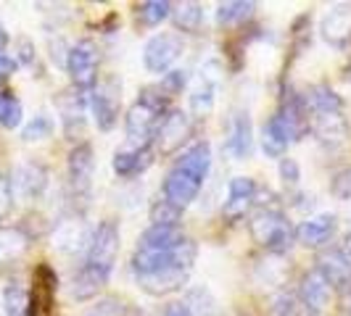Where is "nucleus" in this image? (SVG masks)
<instances>
[{
  "label": "nucleus",
  "mask_w": 351,
  "mask_h": 316,
  "mask_svg": "<svg viewBox=\"0 0 351 316\" xmlns=\"http://www.w3.org/2000/svg\"><path fill=\"white\" fill-rule=\"evenodd\" d=\"M272 316H299V300L293 295H278L272 303Z\"/></svg>",
  "instance_id": "a19ab883"
},
{
  "label": "nucleus",
  "mask_w": 351,
  "mask_h": 316,
  "mask_svg": "<svg viewBox=\"0 0 351 316\" xmlns=\"http://www.w3.org/2000/svg\"><path fill=\"white\" fill-rule=\"evenodd\" d=\"M201 187H204V182L198 176L191 174V172L180 169V166H172L167 179H164V185H161L164 198L169 203L180 206V209H185L188 203H193L195 198H198V193H201Z\"/></svg>",
  "instance_id": "9b49d317"
},
{
  "label": "nucleus",
  "mask_w": 351,
  "mask_h": 316,
  "mask_svg": "<svg viewBox=\"0 0 351 316\" xmlns=\"http://www.w3.org/2000/svg\"><path fill=\"white\" fill-rule=\"evenodd\" d=\"M169 16H172V3L169 0H145L138 5V21L143 27H158Z\"/></svg>",
  "instance_id": "f704fd0d"
},
{
  "label": "nucleus",
  "mask_w": 351,
  "mask_h": 316,
  "mask_svg": "<svg viewBox=\"0 0 351 316\" xmlns=\"http://www.w3.org/2000/svg\"><path fill=\"white\" fill-rule=\"evenodd\" d=\"M330 295H333V287L328 285V280L312 269V272H306L304 277H301V285H299V298L304 303V308L309 311L312 316H319L328 311V306H330Z\"/></svg>",
  "instance_id": "ddd939ff"
},
{
  "label": "nucleus",
  "mask_w": 351,
  "mask_h": 316,
  "mask_svg": "<svg viewBox=\"0 0 351 316\" xmlns=\"http://www.w3.org/2000/svg\"><path fill=\"white\" fill-rule=\"evenodd\" d=\"M158 114L154 105L143 103V101H135L130 105L127 116H124V127H127V137L135 142V148L141 145H148L154 132H156V124H158Z\"/></svg>",
  "instance_id": "6e6552de"
},
{
  "label": "nucleus",
  "mask_w": 351,
  "mask_h": 316,
  "mask_svg": "<svg viewBox=\"0 0 351 316\" xmlns=\"http://www.w3.org/2000/svg\"><path fill=\"white\" fill-rule=\"evenodd\" d=\"M66 71L80 92H93L98 85V51L90 40H82L66 51Z\"/></svg>",
  "instance_id": "20e7f679"
},
{
  "label": "nucleus",
  "mask_w": 351,
  "mask_h": 316,
  "mask_svg": "<svg viewBox=\"0 0 351 316\" xmlns=\"http://www.w3.org/2000/svg\"><path fill=\"white\" fill-rule=\"evenodd\" d=\"M108 272L98 269V266H90L85 263L74 277H71V298L74 300H90L95 298L106 285H108Z\"/></svg>",
  "instance_id": "5701e85b"
},
{
  "label": "nucleus",
  "mask_w": 351,
  "mask_h": 316,
  "mask_svg": "<svg viewBox=\"0 0 351 316\" xmlns=\"http://www.w3.org/2000/svg\"><path fill=\"white\" fill-rule=\"evenodd\" d=\"M53 132V122L51 116H45V114H37L32 122H27V127L21 129V140L24 142H37V140H45V137H51Z\"/></svg>",
  "instance_id": "4c0bfd02"
},
{
  "label": "nucleus",
  "mask_w": 351,
  "mask_h": 316,
  "mask_svg": "<svg viewBox=\"0 0 351 316\" xmlns=\"http://www.w3.org/2000/svg\"><path fill=\"white\" fill-rule=\"evenodd\" d=\"M256 195V182L251 176H232L228 185V200L222 206V213L228 219H241L246 209L254 203Z\"/></svg>",
  "instance_id": "aec40b11"
},
{
  "label": "nucleus",
  "mask_w": 351,
  "mask_h": 316,
  "mask_svg": "<svg viewBox=\"0 0 351 316\" xmlns=\"http://www.w3.org/2000/svg\"><path fill=\"white\" fill-rule=\"evenodd\" d=\"M312 132L325 148L335 150L349 140V122L343 114H317L312 119Z\"/></svg>",
  "instance_id": "6ab92c4d"
},
{
  "label": "nucleus",
  "mask_w": 351,
  "mask_h": 316,
  "mask_svg": "<svg viewBox=\"0 0 351 316\" xmlns=\"http://www.w3.org/2000/svg\"><path fill=\"white\" fill-rule=\"evenodd\" d=\"M56 274L48 266H40L35 274V287L29 290V316H51Z\"/></svg>",
  "instance_id": "b1692460"
},
{
  "label": "nucleus",
  "mask_w": 351,
  "mask_h": 316,
  "mask_svg": "<svg viewBox=\"0 0 351 316\" xmlns=\"http://www.w3.org/2000/svg\"><path fill=\"white\" fill-rule=\"evenodd\" d=\"M317 272L328 280L330 287H349L351 285V256L343 248H325L317 256Z\"/></svg>",
  "instance_id": "4468645a"
},
{
  "label": "nucleus",
  "mask_w": 351,
  "mask_h": 316,
  "mask_svg": "<svg viewBox=\"0 0 351 316\" xmlns=\"http://www.w3.org/2000/svg\"><path fill=\"white\" fill-rule=\"evenodd\" d=\"M188 237L182 227H151L145 229L138 240V248H148V250H172V248L182 246Z\"/></svg>",
  "instance_id": "bb28decb"
},
{
  "label": "nucleus",
  "mask_w": 351,
  "mask_h": 316,
  "mask_svg": "<svg viewBox=\"0 0 351 316\" xmlns=\"http://www.w3.org/2000/svg\"><path fill=\"white\" fill-rule=\"evenodd\" d=\"M19 45H21V55H19V64H32V58H35V55H32V53H35L32 42H29V40H21Z\"/></svg>",
  "instance_id": "49530a36"
},
{
  "label": "nucleus",
  "mask_w": 351,
  "mask_h": 316,
  "mask_svg": "<svg viewBox=\"0 0 351 316\" xmlns=\"http://www.w3.org/2000/svg\"><path fill=\"white\" fill-rule=\"evenodd\" d=\"M304 103L312 114H343V98L328 85H317L304 95Z\"/></svg>",
  "instance_id": "cd10ccee"
},
{
  "label": "nucleus",
  "mask_w": 351,
  "mask_h": 316,
  "mask_svg": "<svg viewBox=\"0 0 351 316\" xmlns=\"http://www.w3.org/2000/svg\"><path fill=\"white\" fill-rule=\"evenodd\" d=\"M58 111H61V122H64V129H66V135L74 137L77 132H82V127H85V92H80V90H66V92H61L58 95Z\"/></svg>",
  "instance_id": "4be33fe9"
},
{
  "label": "nucleus",
  "mask_w": 351,
  "mask_h": 316,
  "mask_svg": "<svg viewBox=\"0 0 351 316\" xmlns=\"http://www.w3.org/2000/svg\"><path fill=\"white\" fill-rule=\"evenodd\" d=\"M228 150L238 161L251 156L254 150V127L248 111H232L228 119Z\"/></svg>",
  "instance_id": "f3484780"
},
{
  "label": "nucleus",
  "mask_w": 351,
  "mask_h": 316,
  "mask_svg": "<svg viewBox=\"0 0 351 316\" xmlns=\"http://www.w3.org/2000/svg\"><path fill=\"white\" fill-rule=\"evenodd\" d=\"M16 69H19L16 58H11L8 53H0V82H5Z\"/></svg>",
  "instance_id": "c03bdc74"
},
{
  "label": "nucleus",
  "mask_w": 351,
  "mask_h": 316,
  "mask_svg": "<svg viewBox=\"0 0 351 316\" xmlns=\"http://www.w3.org/2000/svg\"><path fill=\"white\" fill-rule=\"evenodd\" d=\"M193 132V122H191V114L188 111H180V108H172L167 111L156 124V132H154V142H156V150L161 156H169L180 150L188 137Z\"/></svg>",
  "instance_id": "423d86ee"
},
{
  "label": "nucleus",
  "mask_w": 351,
  "mask_h": 316,
  "mask_svg": "<svg viewBox=\"0 0 351 316\" xmlns=\"http://www.w3.org/2000/svg\"><path fill=\"white\" fill-rule=\"evenodd\" d=\"M280 179L285 185H299L301 166L296 163V158H280Z\"/></svg>",
  "instance_id": "37998d69"
},
{
  "label": "nucleus",
  "mask_w": 351,
  "mask_h": 316,
  "mask_svg": "<svg viewBox=\"0 0 351 316\" xmlns=\"http://www.w3.org/2000/svg\"><path fill=\"white\" fill-rule=\"evenodd\" d=\"M14 209V190H11V179L0 174V222L11 213Z\"/></svg>",
  "instance_id": "79ce46f5"
},
{
  "label": "nucleus",
  "mask_w": 351,
  "mask_h": 316,
  "mask_svg": "<svg viewBox=\"0 0 351 316\" xmlns=\"http://www.w3.org/2000/svg\"><path fill=\"white\" fill-rule=\"evenodd\" d=\"M185 51V42H182V35L177 32H161V35H154L145 48H143V66L151 71V74H167L172 71V66L177 64V58Z\"/></svg>",
  "instance_id": "39448f33"
},
{
  "label": "nucleus",
  "mask_w": 351,
  "mask_h": 316,
  "mask_svg": "<svg viewBox=\"0 0 351 316\" xmlns=\"http://www.w3.org/2000/svg\"><path fill=\"white\" fill-rule=\"evenodd\" d=\"M248 232L254 237L256 246L267 248L272 253H285L291 243L296 240L293 237V229L288 224V219L282 216L278 209H262L256 211L248 222Z\"/></svg>",
  "instance_id": "f257e3e1"
},
{
  "label": "nucleus",
  "mask_w": 351,
  "mask_h": 316,
  "mask_svg": "<svg viewBox=\"0 0 351 316\" xmlns=\"http://www.w3.org/2000/svg\"><path fill=\"white\" fill-rule=\"evenodd\" d=\"M188 85V71L182 69H172L167 71L164 77H161V82H158L156 88L161 90V95H167V98H175L182 92V88Z\"/></svg>",
  "instance_id": "58836bf2"
},
{
  "label": "nucleus",
  "mask_w": 351,
  "mask_h": 316,
  "mask_svg": "<svg viewBox=\"0 0 351 316\" xmlns=\"http://www.w3.org/2000/svg\"><path fill=\"white\" fill-rule=\"evenodd\" d=\"M259 142H262V150L269 158H285V150H288V145H291V135L285 132V127L280 124L278 116H269V119L262 124Z\"/></svg>",
  "instance_id": "a878e982"
},
{
  "label": "nucleus",
  "mask_w": 351,
  "mask_h": 316,
  "mask_svg": "<svg viewBox=\"0 0 351 316\" xmlns=\"http://www.w3.org/2000/svg\"><path fill=\"white\" fill-rule=\"evenodd\" d=\"M95 172V153L90 142H80L69 153V185L74 195H88Z\"/></svg>",
  "instance_id": "f8f14e48"
},
{
  "label": "nucleus",
  "mask_w": 351,
  "mask_h": 316,
  "mask_svg": "<svg viewBox=\"0 0 351 316\" xmlns=\"http://www.w3.org/2000/svg\"><path fill=\"white\" fill-rule=\"evenodd\" d=\"M330 193H333L338 200H351V166L341 169V172L333 176V182H330Z\"/></svg>",
  "instance_id": "ea45409f"
},
{
  "label": "nucleus",
  "mask_w": 351,
  "mask_h": 316,
  "mask_svg": "<svg viewBox=\"0 0 351 316\" xmlns=\"http://www.w3.org/2000/svg\"><path fill=\"white\" fill-rule=\"evenodd\" d=\"M5 45H8V32H5V27L0 21V53H5Z\"/></svg>",
  "instance_id": "de8ad7c7"
},
{
  "label": "nucleus",
  "mask_w": 351,
  "mask_h": 316,
  "mask_svg": "<svg viewBox=\"0 0 351 316\" xmlns=\"http://www.w3.org/2000/svg\"><path fill=\"white\" fill-rule=\"evenodd\" d=\"M29 246V237L16 227H0V261L19 259Z\"/></svg>",
  "instance_id": "2f4dec72"
},
{
  "label": "nucleus",
  "mask_w": 351,
  "mask_h": 316,
  "mask_svg": "<svg viewBox=\"0 0 351 316\" xmlns=\"http://www.w3.org/2000/svg\"><path fill=\"white\" fill-rule=\"evenodd\" d=\"M195 261V243L193 240H185L182 246L172 248V250H148V248H135V256H132V272L135 277H148V274H156L161 269H169V266H188L193 269Z\"/></svg>",
  "instance_id": "f03ea898"
},
{
  "label": "nucleus",
  "mask_w": 351,
  "mask_h": 316,
  "mask_svg": "<svg viewBox=\"0 0 351 316\" xmlns=\"http://www.w3.org/2000/svg\"><path fill=\"white\" fill-rule=\"evenodd\" d=\"M154 163V150L151 145H141V148H130V150H117L114 153V172L122 176V179H135L141 176L148 166Z\"/></svg>",
  "instance_id": "412c9836"
},
{
  "label": "nucleus",
  "mask_w": 351,
  "mask_h": 316,
  "mask_svg": "<svg viewBox=\"0 0 351 316\" xmlns=\"http://www.w3.org/2000/svg\"><path fill=\"white\" fill-rule=\"evenodd\" d=\"M164 316H193V314H191V308L185 306V300H175V303H169V306L164 308Z\"/></svg>",
  "instance_id": "a18cd8bd"
},
{
  "label": "nucleus",
  "mask_w": 351,
  "mask_h": 316,
  "mask_svg": "<svg viewBox=\"0 0 351 316\" xmlns=\"http://www.w3.org/2000/svg\"><path fill=\"white\" fill-rule=\"evenodd\" d=\"M319 35L333 48H346L351 42V5H333L319 21Z\"/></svg>",
  "instance_id": "2eb2a0df"
},
{
  "label": "nucleus",
  "mask_w": 351,
  "mask_h": 316,
  "mask_svg": "<svg viewBox=\"0 0 351 316\" xmlns=\"http://www.w3.org/2000/svg\"><path fill=\"white\" fill-rule=\"evenodd\" d=\"M3 308L5 316H29V293L19 282H11L3 290Z\"/></svg>",
  "instance_id": "473e14b6"
},
{
  "label": "nucleus",
  "mask_w": 351,
  "mask_h": 316,
  "mask_svg": "<svg viewBox=\"0 0 351 316\" xmlns=\"http://www.w3.org/2000/svg\"><path fill=\"white\" fill-rule=\"evenodd\" d=\"M335 229H338V222H335L333 213H319L315 219L301 222L299 227L293 229V237L304 248H319L333 237Z\"/></svg>",
  "instance_id": "a211bd4d"
},
{
  "label": "nucleus",
  "mask_w": 351,
  "mask_h": 316,
  "mask_svg": "<svg viewBox=\"0 0 351 316\" xmlns=\"http://www.w3.org/2000/svg\"><path fill=\"white\" fill-rule=\"evenodd\" d=\"M217 82H219V77L211 74V64L209 66H204V71H201V82L195 85L193 95H191V108H193V114L204 116V114H209L211 108H214Z\"/></svg>",
  "instance_id": "c85d7f7f"
},
{
  "label": "nucleus",
  "mask_w": 351,
  "mask_h": 316,
  "mask_svg": "<svg viewBox=\"0 0 351 316\" xmlns=\"http://www.w3.org/2000/svg\"><path fill=\"white\" fill-rule=\"evenodd\" d=\"M182 211L185 209H180V206H175V203H169L167 198H161V200H156V203L151 206L148 219H151L154 227H180Z\"/></svg>",
  "instance_id": "c9c22d12"
},
{
  "label": "nucleus",
  "mask_w": 351,
  "mask_h": 316,
  "mask_svg": "<svg viewBox=\"0 0 351 316\" xmlns=\"http://www.w3.org/2000/svg\"><path fill=\"white\" fill-rule=\"evenodd\" d=\"M172 21H175V27L180 32H198L201 29V24H204V8L193 3V0H188V3H180V5H172Z\"/></svg>",
  "instance_id": "7c9ffc66"
},
{
  "label": "nucleus",
  "mask_w": 351,
  "mask_h": 316,
  "mask_svg": "<svg viewBox=\"0 0 351 316\" xmlns=\"http://www.w3.org/2000/svg\"><path fill=\"white\" fill-rule=\"evenodd\" d=\"M275 116L280 119L285 132L291 135V142L301 140L309 132V127H312V122H309V108L304 103V95H299V92H285Z\"/></svg>",
  "instance_id": "1a4fd4ad"
},
{
  "label": "nucleus",
  "mask_w": 351,
  "mask_h": 316,
  "mask_svg": "<svg viewBox=\"0 0 351 316\" xmlns=\"http://www.w3.org/2000/svg\"><path fill=\"white\" fill-rule=\"evenodd\" d=\"M185 306L191 308L193 316H219V303H217V298L211 295L206 287H201V285L191 287Z\"/></svg>",
  "instance_id": "72a5a7b5"
},
{
  "label": "nucleus",
  "mask_w": 351,
  "mask_h": 316,
  "mask_svg": "<svg viewBox=\"0 0 351 316\" xmlns=\"http://www.w3.org/2000/svg\"><path fill=\"white\" fill-rule=\"evenodd\" d=\"M48 187V169L37 161H27V163H19L11 176V190L14 195L24 198V200H35L45 193Z\"/></svg>",
  "instance_id": "9d476101"
},
{
  "label": "nucleus",
  "mask_w": 351,
  "mask_h": 316,
  "mask_svg": "<svg viewBox=\"0 0 351 316\" xmlns=\"http://www.w3.org/2000/svg\"><path fill=\"white\" fill-rule=\"evenodd\" d=\"M90 108H93V119L101 132L114 129V124L119 122V108H122V79L106 77L104 82H98L95 90L90 92Z\"/></svg>",
  "instance_id": "7ed1b4c3"
},
{
  "label": "nucleus",
  "mask_w": 351,
  "mask_h": 316,
  "mask_svg": "<svg viewBox=\"0 0 351 316\" xmlns=\"http://www.w3.org/2000/svg\"><path fill=\"white\" fill-rule=\"evenodd\" d=\"M24 116V108L11 92H0V127L5 129H16Z\"/></svg>",
  "instance_id": "e433bc0d"
},
{
  "label": "nucleus",
  "mask_w": 351,
  "mask_h": 316,
  "mask_svg": "<svg viewBox=\"0 0 351 316\" xmlns=\"http://www.w3.org/2000/svg\"><path fill=\"white\" fill-rule=\"evenodd\" d=\"M256 3L254 0H228L217 5V24L219 27H232V24H243L254 16Z\"/></svg>",
  "instance_id": "c756f323"
},
{
  "label": "nucleus",
  "mask_w": 351,
  "mask_h": 316,
  "mask_svg": "<svg viewBox=\"0 0 351 316\" xmlns=\"http://www.w3.org/2000/svg\"><path fill=\"white\" fill-rule=\"evenodd\" d=\"M119 243H122V235H119L117 222H111V219L101 222L95 227V232H93V237H90L88 261L85 263L98 266V269H104V272L111 274V269L117 263V256H119Z\"/></svg>",
  "instance_id": "0eeeda50"
},
{
  "label": "nucleus",
  "mask_w": 351,
  "mask_h": 316,
  "mask_svg": "<svg viewBox=\"0 0 351 316\" xmlns=\"http://www.w3.org/2000/svg\"><path fill=\"white\" fill-rule=\"evenodd\" d=\"M188 274H191L188 266H169V269H161V272H156V274L141 277L138 285H141L148 295L164 298V295H172V293H177V290H182L185 282H188Z\"/></svg>",
  "instance_id": "dca6fc26"
},
{
  "label": "nucleus",
  "mask_w": 351,
  "mask_h": 316,
  "mask_svg": "<svg viewBox=\"0 0 351 316\" xmlns=\"http://www.w3.org/2000/svg\"><path fill=\"white\" fill-rule=\"evenodd\" d=\"M175 166L185 169V172H191V174L198 176L201 182H206V176H209V172H211V145L206 140L191 145L182 156L177 158Z\"/></svg>",
  "instance_id": "393cba45"
}]
</instances>
